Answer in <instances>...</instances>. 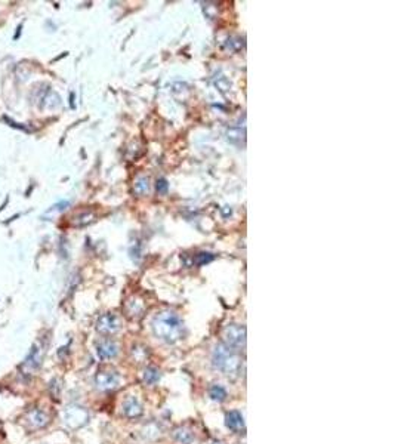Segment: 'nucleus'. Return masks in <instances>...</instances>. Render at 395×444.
<instances>
[{
  "instance_id": "nucleus-1",
  "label": "nucleus",
  "mask_w": 395,
  "mask_h": 444,
  "mask_svg": "<svg viewBox=\"0 0 395 444\" xmlns=\"http://www.w3.org/2000/svg\"><path fill=\"white\" fill-rule=\"evenodd\" d=\"M153 333L155 338L173 343L179 341L184 335V323L181 320V317L172 311H163L157 314L153 319Z\"/></svg>"
},
{
  "instance_id": "nucleus-2",
  "label": "nucleus",
  "mask_w": 395,
  "mask_h": 444,
  "mask_svg": "<svg viewBox=\"0 0 395 444\" xmlns=\"http://www.w3.org/2000/svg\"><path fill=\"white\" fill-rule=\"evenodd\" d=\"M212 363L215 369L222 372L228 377H237L241 370V357L237 350L226 343H218L212 354Z\"/></svg>"
},
{
  "instance_id": "nucleus-3",
  "label": "nucleus",
  "mask_w": 395,
  "mask_h": 444,
  "mask_svg": "<svg viewBox=\"0 0 395 444\" xmlns=\"http://www.w3.org/2000/svg\"><path fill=\"white\" fill-rule=\"evenodd\" d=\"M223 343L239 350L246 345V327L241 324H228L223 329Z\"/></svg>"
},
{
  "instance_id": "nucleus-4",
  "label": "nucleus",
  "mask_w": 395,
  "mask_h": 444,
  "mask_svg": "<svg viewBox=\"0 0 395 444\" xmlns=\"http://www.w3.org/2000/svg\"><path fill=\"white\" fill-rule=\"evenodd\" d=\"M64 421L70 428L77 429V428H82L83 425L87 424L89 415H87V411L80 406H70L67 410L64 411Z\"/></svg>"
},
{
  "instance_id": "nucleus-5",
  "label": "nucleus",
  "mask_w": 395,
  "mask_h": 444,
  "mask_svg": "<svg viewBox=\"0 0 395 444\" xmlns=\"http://www.w3.org/2000/svg\"><path fill=\"white\" fill-rule=\"evenodd\" d=\"M22 421H24V427L27 429L34 431V429L45 428L49 424V416L46 411H43L40 409H31L24 415Z\"/></svg>"
},
{
  "instance_id": "nucleus-6",
  "label": "nucleus",
  "mask_w": 395,
  "mask_h": 444,
  "mask_svg": "<svg viewBox=\"0 0 395 444\" xmlns=\"http://www.w3.org/2000/svg\"><path fill=\"white\" fill-rule=\"evenodd\" d=\"M96 388L101 391H111L119 385V375L113 370H100L95 376Z\"/></svg>"
},
{
  "instance_id": "nucleus-7",
  "label": "nucleus",
  "mask_w": 395,
  "mask_h": 444,
  "mask_svg": "<svg viewBox=\"0 0 395 444\" xmlns=\"http://www.w3.org/2000/svg\"><path fill=\"white\" fill-rule=\"evenodd\" d=\"M40 364H42V350H40L39 345H34L33 346L31 353L28 354V357L21 364L19 370L24 376H30L40 367Z\"/></svg>"
},
{
  "instance_id": "nucleus-8",
  "label": "nucleus",
  "mask_w": 395,
  "mask_h": 444,
  "mask_svg": "<svg viewBox=\"0 0 395 444\" xmlns=\"http://www.w3.org/2000/svg\"><path fill=\"white\" fill-rule=\"evenodd\" d=\"M119 329H120L119 317L111 314V312L103 314L100 319H98V322H96V330L100 332V333H103V335H113Z\"/></svg>"
},
{
  "instance_id": "nucleus-9",
  "label": "nucleus",
  "mask_w": 395,
  "mask_h": 444,
  "mask_svg": "<svg viewBox=\"0 0 395 444\" xmlns=\"http://www.w3.org/2000/svg\"><path fill=\"white\" fill-rule=\"evenodd\" d=\"M96 354L101 360H111L119 354V346L114 341L105 339L96 345Z\"/></svg>"
},
{
  "instance_id": "nucleus-10",
  "label": "nucleus",
  "mask_w": 395,
  "mask_h": 444,
  "mask_svg": "<svg viewBox=\"0 0 395 444\" xmlns=\"http://www.w3.org/2000/svg\"><path fill=\"white\" fill-rule=\"evenodd\" d=\"M144 413V409H142V404L139 403L138 398L135 397H129L124 400L123 403V415L129 419H135V418H139L142 416Z\"/></svg>"
},
{
  "instance_id": "nucleus-11",
  "label": "nucleus",
  "mask_w": 395,
  "mask_h": 444,
  "mask_svg": "<svg viewBox=\"0 0 395 444\" xmlns=\"http://www.w3.org/2000/svg\"><path fill=\"white\" fill-rule=\"evenodd\" d=\"M225 425L234 431V432H240L244 429V421H243V416L240 411L237 410H233V411H228L225 415Z\"/></svg>"
},
{
  "instance_id": "nucleus-12",
  "label": "nucleus",
  "mask_w": 395,
  "mask_h": 444,
  "mask_svg": "<svg viewBox=\"0 0 395 444\" xmlns=\"http://www.w3.org/2000/svg\"><path fill=\"white\" fill-rule=\"evenodd\" d=\"M126 308H127V312L130 317H141L142 312H144V304L141 299L138 298H130L126 304Z\"/></svg>"
},
{
  "instance_id": "nucleus-13",
  "label": "nucleus",
  "mask_w": 395,
  "mask_h": 444,
  "mask_svg": "<svg viewBox=\"0 0 395 444\" xmlns=\"http://www.w3.org/2000/svg\"><path fill=\"white\" fill-rule=\"evenodd\" d=\"M90 222H93V213L85 212V213H80V215L74 216L73 221H71V224H73V227H86L87 224H90Z\"/></svg>"
},
{
  "instance_id": "nucleus-14",
  "label": "nucleus",
  "mask_w": 395,
  "mask_h": 444,
  "mask_svg": "<svg viewBox=\"0 0 395 444\" xmlns=\"http://www.w3.org/2000/svg\"><path fill=\"white\" fill-rule=\"evenodd\" d=\"M134 189H135V193H137L138 196H145V194L150 191V181H148V178L139 176V178L135 181Z\"/></svg>"
},
{
  "instance_id": "nucleus-15",
  "label": "nucleus",
  "mask_w": 395,
  "mask_h": 444,
  "mask_svg": "<svg viewBox=\"0 0 395 444\" xmlns=\"http://www.w3.org/2000/svg\"><path fill=\"white\" fill-rule=\"evenodd\" d=\"M142 377H144V382H145V384L154 385V384L158 382V379H160V372H158L157 369H154V367H147V369L144 370Z\"/></svg>"
},
{
  "instance_id": "nucleus-16",
  "label": "nucleus",
  "mask_w": 395,
  "mask_h": 444,
  "mask_svg": "<svg viewBox=\"0 0 395 444\" xmlns=\"http://www.w3.org/2000/svg\"><path fill=\"white\" fill-rule=\"evenodd\" d=\"M175 438L182 444H188L194 440V434L187 428H178L175 429Z\"/></svg>"
},
{
  "instance_id": "nucleus-17",
  "label": "nucleus",
  "mask_w": 395,
  "mask_h": 444,
  "mask_svg": "<svg viewBox=\"0 0 395 444\" xmlns=\"http://www.w3.org/2000/svg\"><path fill=\"white\" fill-rule=\"evenodd\" d=\"M209 394H210L212 400H215V401H223V400L226 398V391H225V388L221 387V385H213V387L210 388Z\"/></svg>"
},
{
  "instance_id": "nucleus-18",
  "label": "nucleus",
  "mask_w": 395,
  "mask_h": 444,
  "mask_svg": "<svg viewBox=\"0 0 395 444\" xmlns=\"http://www.w3.org/2000/svg\"><path fill=\"white\" fill-rule=\"evenodd\" d=\"M213 255L212 253H199V255L195 256V262L199 264V265H205V264H207V262H210V261H213Z\"/></svg>"
},
{
  "instance_id": "nucleus-19",
  "label": "nucleus",
  "mask_w": 395,
  "mask_h": 444,
  "mask_svg": "<svg viewBox=\"0 0 395 444\" xmlns=\"http://www.w3.org/2000/svg\"><path fill=\"white\" fill-rule=\"evenodd\" d=\"M157 191L158 193H166L168 191V181L166 179L157 181Z\"/></svg>"
},
{
  "instance_id": "nucleus-20",
  "label": "nucleus",
  "mask_w": 395,
  "mask_h": 444,
  "mask_svg": "<svg viewBox=\"0 0 395 444\" xmlns=\"http://www.w3.org/2000/svg\"><path fill=\"white\" fill-rule=\"evenodd\" d=\"M67 206H69V202H61L59 205H55L49 212H53V210H59V212H61V210H64Z\"/></svg>"
},
{
  "instance_id": "nucleus-21",
  "label": "nucleus",
  "mask_w": 395,
  "mask_h": 444,
  "mask_svg": "<svg viewBox=\"0 0 395 444\" xmlns=\"http://www.w3.org/2000/svg\"><path fill=\"white\" fill-rule=\"evenodd\" d=\"M0 429H2V424H0Z\"/></svg>"
}]
</instances>
